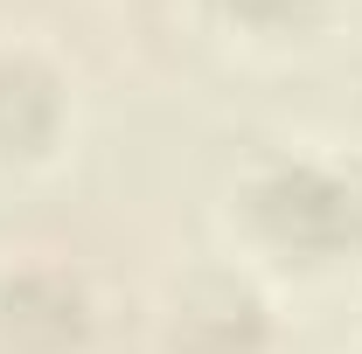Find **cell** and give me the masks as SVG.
I'll return each instance as SVG.
<instances>
[{
	"label": "cell",
	"mask_w": 362,
	"mask_h": 354,
	"mask_svg": "<svg viewBox=\"0 0 362 354\" xmlns=\"http://www.w3.org/2000/svg\"><path fill=\"white\" fill-rule=\"evenodd\" d=\"M244 229L286 264H349L362 257V174L320 160H279L244 181Z\"/></svg>",
	"instance_id": "cell-1"
},
{
	"label": "cell",
	"mask_w": 362,
	"mask_h": 354,
	"mask_svg": "<svg viewBox=\"0 0 362 354\" xmlns=\"http://www.w3.org/2000/svg\"><path fill=\"white\" fill-rule=\"evenodd\" d=\"M90 334V292L56 264L0 278V354H77Z\"/></svg>",
	"instance_id": "cell-2"
},
{
	"label": "cell",
	"mask_w": 362,
	"mask_h": 354,
	"mask_svg": "<svg viewBox=\"0 0 362 354\" xmlns=\"http://www.w3.org/2000/svg\"><path fill=\"white\" fill-rule=\"evenodd\" d=\"M175 354H265L272 348V312L251 278L237 271H202L175 292L168 312Z\"/></svg>",
	"instance_id": "cell-3"
},
{
	"label": "cell",
	"mask_w": 362,
	"mask_h": 354,
	"mask_svg": "<svg viewBox=\"0 0 362 354\" xmlns=\"http://www.w3.org/2000/svg\"><path fill=\"white\" fill-rule=\"evenodd\" d=\"M70 118L63 77L35 49H0V167H35L56 153Z\"/></svg>",
	"instance_id": "cell-4"
},
{
	"label": "cell",
	"mask_w": 362,
	"mask_h": 354,
	"mask_svg": "<svg viewBox=\"0 0 362 354\" xmlns=\"http://www.w3.org/2000/svg\"><path fill=\"white\" fill-rule=\"evenodd\" d=\"M230 28H251V35H300L314 28L327 0H209Z\"/></svg>",
	"instance_id": "cell-5"
}]
</instances>
